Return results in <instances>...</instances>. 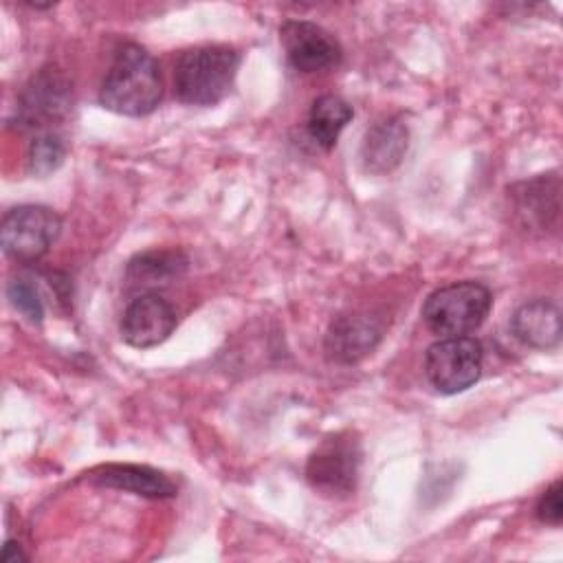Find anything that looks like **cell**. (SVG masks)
Wrapping results in <instances>:
<instances>
[{
    "mask_svg": "<svg viewBox=\"0 0 563 563\" xmlns=\"http://www.w3.org/2000/svg\"><path fill=\"white\" fill-rule=\"evenodd\" d=\"M176 328V312L167 299L156 292L134 297L121 317V336L132 347H154Z\"/></svg>",
    "mask_w": 563,
    "mask_h": 563,
    "instance_id": "9",
    "label": "cell"
},
{
    "mask_svg": "<svg viewBox=\"0 0 563 563\" xmlns=\"http://www.w3.org/2000/svg\"><path fill=\"white\" fill-rule=\"evenodd\" d=\"M510 328L523 345L550 350L561 341V310L550 299L526 301L512 312Z\"/></svg>",
    "mask_w": 563,
    "mask_h": 563,
    "instance_id": "12",
    "label": "cell"
},
{
    "mask_svg": "<svg viewBox=\"0 0 563 563\" xmlns=\"http://www.w3.org/2000/svg\"><path fill=\"white\" fill-rule=\"evenodd\" d=\"M537 517L543 523L559 526L563 519V501H561V479H556L539 499Z\"/></svg>",
    "mask_w": 563,
    "mask_h": 563,
    "instance_id": "19",
    "label": "cell"
},
{
    "mask_svg": "<svg viewBox=\"0 0 563 563\" xmlns=\"http://www.w3.org/2000/svg\"><path fill=\"white\" fill-rule=\"evenodd\" d=\"M490 306L493 295L484 284L453 282L424 299L422 319L440 336H466L484 323Z\"/></svg>",
    "mask_w": 563,
    "mask_h": 563,
    "instance_id": "3",
    "label": "cell"
},
{
    "mask_svg": "<svg viewBox=\"0 0 563 563\" xmlns=\"http://www.w3.org/2000/svg\"><path fill=\"white\" fill-rule=\"evenodd\" d=\"M7 297L11 306L26 317L31 323H40L44 319V301L40 297L37 286L26 277H13L7 284Z\"/></svg>",
    "mask_w": 563,
    "mask_h": 563,
    "instance_id": "18",
    "label": "cell"
},
{
    "mask_svg": "<svg viewBox=\"0 0 563 563\" xmlns=\"http://www.w3.org/2000/svg\"><path fill=\"white\" fill-rule=\"evenodd\" d=\"M73 103L68 77L57 68H42L22 90L15 119L22 128H44L66 117Z\"/></svg>",
    "mask_w": 563,
    "mask_h": 563,
    "instance_id": "7",
    "label": "cell"
},
{
    "mask_svg": "<svg viewBox=\"0 0 563 563\" xmlns=\"http://www.w3.org/2000/svg\"><path fill=\"white\" fill-rule=\"evenodd\" d=\"M409 130L400 117H385L376 121L363 139L361 161L369 174H387L396 169L407 152Z\"/></svg>",
    "mask_w": 563,
    "mask_h": 563,
    "instance_id": "11",
    "label": "cell"
},
{
    "mask_svg": "<svg viewBox=\"0 0 563 563\" xmlns=\"http://www.w3.org/2000/svg\"><path fill=\"white\" fill-rule=\"evenodd\" d=\"M512 191H515L512 196H515L519 216L526 218L530 224H537L539 229H545L548 227V216H552V218L559 216V200L548 202V198L559 196V178L554 174L539 176L530 183H523V185L515 187Z\"/></svg>",
    "mask_w": 563,
    "mask_h": 563,
    "instance_id": "16",
    "label": "cell"
},
{
    "mask_svg": "<svg viewBox=\"0 0 563 563\" xmlns=\"http://www.w3.org/2000/svg\"><path fill=\"white\" fill-rule=\"evenodd\" d=\"M29 172L35 176H46L55 172L66 158V143L53 130H42L29 145Z\"/></svg>",
    "mask_w": 563,
    "mask_h": 563,
    "instance_id": "17",
    "label": "cell"
},
{
    "mask_svg": "<svg viewBox=\"0 0 563 563\" xmlns=\"http://www.w3.org/2000/svg\"><path fill=\"white\" fill-rule=\"evenodd\" d=\"M352 117H354L352 106L345 99H341L336 95L317 97L310 106L308 121H306L310 141L321 150L334 147L339 134L352 121Z\"/></svg>",
    "mask_w": 563,
    "mask_h": 563,
    "instance_id": "15",
    "label": "cell"
},
{
    "mask_svg": "<svg viewBox=\"0 0 563 563\" xmlns=\"http://www.w3.org/2000/svg\"><path fill=\"white\" fill-rule=\"evenodd\" d=\"M62 218L44 205H20L4 213L0 224V242L7 257L20 264L40 260L57 240Z\"/></svg>",
    "mask_w": 563,
    "mask_h": 563,
    "instance_id": "4",
    "label": "cell"
},
{
    "mask_svg": "<svg viewBox=\"0 0 563 563\" xmlns=\"http://www.w3.org/2000/svg\"><path fill=\"white\" fill-rule=\"evenodd\" d=\"M361 455V442L352 433H334L308 457L306 479L321 495L345 497L356 488Z\"/></svg>",
    "mask_w": 563,
    "mask_h": 563,
    "instance_id": "5",
    "label": "cell"
},
{
    "mask_svg": "<svg viewBox=\"0 0 563 563\" xmlns=\"http://www.w3.org/2000/svg\"><path fill=\"white\" fill-rule=\"evenodd\" d=\"M18 561H26V554L22 552L20 543L7 539L4 548H2V563H18Z\"/></svg>",
    "mask_w": 563,
    "mask_h": 563,
    "instance_id": "20",
    "label": "cell"
},
{
    "mask_svg": "<svg viewBox=\"0 0 563 563\" xmlns=\"http://www.w3.org/2000/svg\"><path fill=\"white\" fill-rule=\"evenodd\" d=\"M189 266V260L180 251H145L128 262L125 282L132 288L163 286L178 279Z\"/></svg>",
    "mask_w": 563,
    "mask_h": 563,
    "instance_id": "14",
    "label": "cell"
},
{
    "mask_svg": "<svg viewBox=\"0 0 563 563\" xmlns=\"http://www.w3.org/2000/svg\"><path fill=\"white\" fill-rule=\"evenodd\" d=\"M240 53L231 46L207 44L185 51L174 68V92L189 106L222 101L235 81Z\"/></svg>",
    "mask_w": 563,
    "mask_h": 563,
    "instance_id": "2",
    "label": "cell"
},
{
    "mask_svg": "<svg viewBox=\"0 0 563 563\" xmlns=\"http://www.w3.org/2000/svg\"><path fill=\"white\" fill-rule=\"evenodd\" d=\"M92 482L99 486L134 493L150 499H167L176 495V484L156 468L136 464H110L92 473Z\"/></svg>",
    "mask_w": 563,
    "mask_h": 563,
    "instance_id": "13",
    "label": "cell"
},
{
    "mask_svg": "<svg viewBox=\"0 0 563 563\" xmlns=\"http://www.w3.org/2000/svg\"><path fill=\"white\" fill-rule=\"evenodd\" d=\"M482 345L471 336H442L424 354V374L440 394H460L482 376Z\"/></svg>",
    "mask_w": 563,
    "mask_h": 563,
    "instance_id": "6",
    "label": "cell"
},
{
    "mask_svg": "<svg viewBox=\"0 0 563 563\" xmlns=\"http://www.w3.org/2000/svg\"><path fill=\"white\" fill-rule=\"evenodd\" d=\"M279 37L290 66L299 73H321L341 64L343 51L332 33L308 20H286Z\"/></svg>",
    "mask_w": 563,
    "mask_h": 563,
    "instance_id": "8",
    "label": "cell"
},
{
    "mask_svg": "<svg viewBox=\"0 0 563 563\" xmlns=\"http://www.w3.org/2000/svg\"><path fill=\"white\" fill-rule=\"evenodd\" d=\"M163 97V79L156 59L139 44H125L110 64L99 90V101L123 117H145Z\"/></svg>",
    "mask_w": 563,
    "mask_h": 563,
    "instance_id": "1",
    "label": "cell"
},
{
    "mask_svg": "<svg viewBox=\"0 0 563 563\" xmlns=\"http://www.w3.org/2000/svg\"><path fill=\"white\" fill-rule=\"evenodd\" d=\"M380 341V325L363 312L339 314L325 334V354L334 363L352 365L372 354Z\"/></svg>",
    "mask_w": 563,
    "mask_h": 563,
    "instance_id": "10",
    "label": "cell"
}]
</instances>
